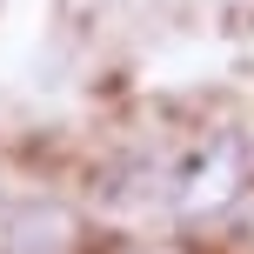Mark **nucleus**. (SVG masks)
Returning a JSON list of instances; mask_svg holds the SVG:
<instances>
[{"label":"nucleus","mask_w":254,"mask_h":254,"mask_svg":"<svg viewBox=\"0 0 254 254\" xmlns=\"http://www.w3.org/2000/svg\"><path fill=\"white\" fill-rule=\"evenodd\" d=\"M127 254H167V248H127Z\"/></svg>","instance_id":"nucleus-2"},{"label":"nucleus","mask_w":254,"mask_h":254,"mask_svg":"<svg viewBox=\"0 0 254 254\" xmlns=\"http://www.w3.org/2000/svg\"><path fill=\"white\" fill-rule=\"evenodd\" d=\"M154 181H161L154 201H161L167 214H181V221L228 214V207L241 201V188H248V140L207 134V140H194V147H181Z\"/></svg>","instance_id":"nucleus-1"}]
</instances>
